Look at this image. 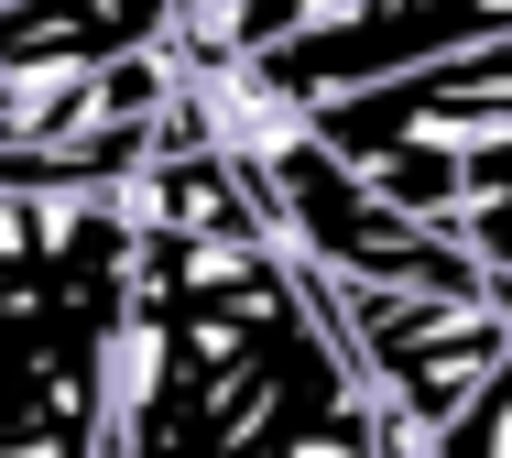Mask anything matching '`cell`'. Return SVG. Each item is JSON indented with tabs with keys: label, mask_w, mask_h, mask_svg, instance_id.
Instances as JSON below:
<instances>
[{
	"label": "cell",
	"mask_w": 512,
	"mask_h": 458,
	"mask_svg": "<svg viewBox=\"0 0 512 458\" xmlns=\"http://www.w3.org/2000/svg\"><path fill=\"white\" fill-rule=\"evenodd\" d=\"M393 458H425V448H393Z\"/></svg>",
	"instance_id": "cell-5"
},
{
	"label": "cell",
	"mask_w": 512,
	"mask_h": 458,
	"mask_svg": "<svg viewBox=\"0 0 512 458\" xmlns=\"http://www.w3.org/2000/svg\"><path fill=\"white\" fill-rule=\"evenodd\" d=\"M393 448H414V437L371 404V393H349V404H316L306 426H284L262 458H393Z\"/></svg>",
	"instance_id": "cell-3"
},
{
	"label": "cell",
	"mask_w": 512,
	"mask_h": 458,
	"mask_svg": "<svg viewBox=\"0 0 512 458\" xmlns=\"http://www.w3.org/2000/svg\"><path fill=\"white\" fill-rule=\"evenodd\" d=\"M338 164H371V153H480L512 142V44H469V55H436L414 77H382L360 99H327L306 120Z\"/></svg>",
	"instance_id": "cell-2"
},
{
	"label": "cell",
	"mask_w": 512,
	"mask_h": 458,
	"mask_svg": "<svg viewBox=\"0 0 512 458\" xmlns=\"http://www.w3.org/2000/svg\"><path fill=\"white\" fill-rule=\"evenodd\" d=\"M425 458H512V360L491 371V393H480L447 437H425Z\"/></svg>",
	"instance_id": "cell-4"
},
{
	"label": "cell",
	"mask_w": 512,
	"mask_h": 458,
	"mask_svg": "<svg viewBox=\"0 0 512 458\" xmlns=\"http://www.w3.org/2000/svg\"><path fill=\"white\" fill-rule=\"evenodd\" d=\"M316 317H327V339L349 360V382L404 426L414 448L447 437L491 393V371L512 360L502 295H338V284H316Z\"/></svg>",
	"instance_id": "cell-1"
}]
</instances>
